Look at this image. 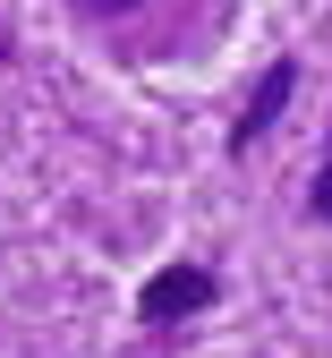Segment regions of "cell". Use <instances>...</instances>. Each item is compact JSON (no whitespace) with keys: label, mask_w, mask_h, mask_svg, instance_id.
<instances>
[{"label":"cell","mask_w":332,"mask_h":358,"mask_svg":"<svg viewBox=\"0 0 332 358\" xmlns=\"http://www.w3.org/2000/svg\"><path fill=\"white\" fill-rule=\"evenodd\" d=\"M213 299H222V282L205 273V264H162V273L136 290V316L145 324H187V316H205Z\"/></svg>","instance_id":"cell-1"},{"label":"cell","mask_w":332,"mask_h":358,"mask_svg":"<svg viewBox=\"0 0 332 358\" xmlns=\"http://www.w3.org/2000/svg\"><path fill=\"white\" fill-rule=\"evenodd\" d=\"M290 94H298V60H273V69L256 77V94H247V111L230 120V154H247V145L264 137V128L281 120V103H290Z\"/></svg>","instance_id":"cell-2"},{"label":"cell","mask_w":332,"mask_h":358,"mask_svg":"<svg viewBox=\"0 0 332 358\" xmlns=\"http://www.w3.org/2000/svg\"><path fill=\"white\" fill-rule=\"evenodd\" d=\"M307 213H315V222H332V162L307 179Z\"/></svg>","instance_id":"cell-3"},{"label":"cell","mask_w":332,"mask_h":358,"mask_svg":"<svg viewBox=\"0 0 332 358\" xmlns=\"http://www.w3.org/2000/svg\"><path fill=\"white\" fill-rule=\"evenodd\" d=\"M85 9H103V17H128V9H136V0H85Z\"/></svg>","instance_id":"cell-4"}]
</instances>
